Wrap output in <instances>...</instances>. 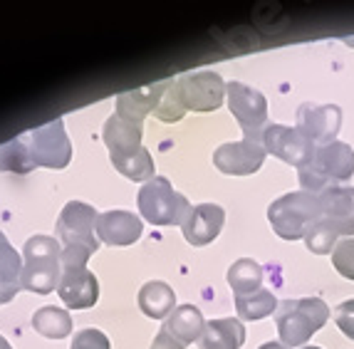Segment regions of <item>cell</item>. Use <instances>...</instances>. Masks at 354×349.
I'll return each instance as SVG.
<instances>
[{
    "label": "cell",
    "mask_w": 354,
    "mask_h": 349,
    "mask_svg": "<svg viewBox=\"0 0 354 349\" xmlns=\"http://www.w3.org/2000/svg\"><path fill=\"white\" fill-rule=\"evenodd\" d=\"M225 100L238 119V124L243 129V136L248 142L263 144V131L268 126V102L260 95L258 89L248 87L243 82H228L225 84Z\"/></svg>",
    "instance_id": "cell-8"
},
{
    "label": "cell",
    "mask_w": 354,
    "mask_h": 349,
    "mask_svg": "<svg viewBox=\"0 0 354 349\" xmlns=\"http://www.w3.org/2000/svg\"><path fill=\"white\" fill-rule=\"evenodd\" d=\"M174 305H176L174 287L161 280H151L139 290V308L151 320H166L174 312Z\"/></svg>",
    "instance_id": "cell-21"
},
{
    "label": "cell",
    "mask_w": 354,
    "mask_h": 349,
    "mask_svg": "<svg viewBox=\"0 0 354 349\" xmlns=\"http://www.w3.org/2000/svg\"><path fill=\"white\" fill-rule=\"evenodd\" d=\"M97 214L95 208L82 201H70L57 218V236L65 248L80 245L87 248L89 253H97L100 248V238H97Z\"/></svg>",
    "instance_id": "cell-10"
},
{
    "label": "cell",
    "mask_w": 354,
    "mask_h": 349,
    "mask_svg": "<svg viewBox=\"0 0 354 349\" xmlns=\"http://www.w3.org/2000/svg\"><path fill=\"white\" fill-rule=\"evenodd\" d=\"M166 82L151 84V87H142V89H131L124 95L117 97V117L127 119V122H134V124H142L144 117L149 112H156L164 95Z\"/></svg>",
    "instance_id": "cell-18"
},
{
    "label": "cell",
    "mask_w": 354,
    "mask_h": 349,
    "mask_svg": "<svg viewBox=\"0 0 354 349\" xmlns=\"http://www.w3.org/2000/svg\"><path fill=\"white\" fill-rule=\"evenodd\" d=\"M322 218V203L319 194L310 191H295V194L280 196L268 208V220L272 231L278 233L283 240H300L310 233L317 220Z\"/></svg>",
    "instance_id": "cell-3"
},
{
    "label": "cell",
    "mask_w": 354,
    "mask_h": 349,
    "mask_svg": "<svg viewBox=\"0 0 354 349\" xmlns=\"http://www.w3.org/2000/svg\"><path fill=\"white\" fill-rule=\"evenodd\" d=\"M337 231L332 228L330 223H325V220L319 218L317 223L310 228V233L305 236V245L313 253H317V255H327V253H332L335 250V245H337Z\"/></svg>",
    "instance_id": "cell-28"
},
{
    "label": "cell",
    "mask_w": 354,
    "mask_h": 349,
    "mask_svg": "<svg viewBox=\"0 0 354 349\" xmlns=\"http://www.w3.org/2000/svg\"><path fill=\"white\" fill-rule=\"evenodd\" d=\"M20 275H23V255L12 248L8 238L0 233V283L20 285Z\"/></svg>",
    "instance_id": "cell-26"
},
{
    "label": "cell",
    "mask_w": 354,
    "mask_h": 349,
    "mask_svg": "<svg viewBox=\"0 0 354 349\" xmlns=\"http://www.w3.org/2000/svg\"><path fill=\"white\" fill-rule=\"evenodd\" d=\"M28 147L32 164L45 166V169H65L72 159L70 136L65 134V122L55 119L50 124H42L37 129L28 131Z\"/></svg>",
    "instance_id": "cell-9"
},
{
    "label": "cell",
    "mask_w": 354,
    "mask_h": 349,
    "mask_svg": "<svg viewBox=\"0 0 354 349\" xmlns=\"http://www.w3.org/2000/svg\"><path fill=\"white\" fill-rule=\"evenodd\" d=\"M263 147L272 156H278L280 161L295 166L297 171L305 169L315 159V151H317V147L313 142H307L295 126H283V124L266 126V131H263Z\"/></svg>",
    "instance_id": "cell-12"
},
{
    "label": "cell",
    "mask_w": 354,
    "mask_h": 349,
    "mask_svg": "<svg viewBox=\"0 0 354 349\" xmlns=\"http://www.w3.org/2000/svg\"><path fill=\"white\" fill-rule=\"evenodd\" d=\"M89 255L95 253H89L87 248H80V245L62 248V255H59L62 275H59L57 295L72 310H87L100 300V283L87 270Z\"/></svg>",
    "instance_id": "cell-6"
},
{
    "label": "cell",
    "mask_w": 354,
    "mask_h": 349,
    "mask_svg": "<svg viewBox=\"0 0 354 349\" xmlns=\"http://www.w3.org/2000/svg\"><path fill=\"white\" fill-rule=\"evenodd\" d=\"M263 283V267L250 258H241L228 267V285L238 295H248V292L260 290Z\"/></svg>",
    "instance_id": "cell-23"
},
{
    "label": "cell",
    "mask_w": 354,
    "mask_h": 349,
    "mask_svg": "<svg viewBox=\"0 0 354 349\" xmlns=\"http://www.w3.org/2000/svg\"><path fill=\"white\" fill-rule=\"evenodd\" d=\"M178 95L186 112H213L223 104L225 97V82L216 72H194V75H183L176 79Z\"/></svg>",
    "instance_id": "cell-11"
},
{
    "label": "cell",
    "mask_w": 354,
    "mask_h": 349,
    "mask_svg": "<svg viewBox=\"0 0 354 349\" xmlns=\"http://www.w3.org/2000/svg\"><path fill=\"white\" fill-rule=\"evenodd\" d=\"M142 220L129 211H106L97 218V238L106 245H131L142 238Z\"/></svg>",
    "instance_id": "cell-17"
},
{
    "label": "cell",
    "mask_w": 354,
    "mask_h": 349,
    "mask_svg": "<svg viewBox=\"0 0 354 349\" xmlns=\"http://www.w3.org/2000/svg\"><path fill=\"white\" fill-rule=\"evenodd\" d=\"M278 334L285 347H302L315 332L322 330L330 320V308L322 297L285 300L278 305Z\"/></svg>",
    "instance_id": "cell-5"
},
{
    "label": "cell",
    "mask_w": 354,
    "mask_h": 349,
    "mask_svg": "<svg viewBox=\"0 0 354 349\" xmlns=\"http://www.w3.org/2000/svg\"><path fill=\"white\" fill-rule=\"evenodd\" d=\"M322 203V220L330 223L337 236L354 238V189L352 186H335L319 194Z\"/></svg>",
    "instance_id": "cell-16"
},
{
    "label": "cell",
    "mask_w": 354,
    "mask_h": 349,
    "mask_svg": "<svg viewBox=\"0 0 354 349\" xmlns=\"http://www.w3.org/2000/svg\"><path fill=\"white\" fill-rule=\"evenodd\" d=\"M186 114V107H183L181 95H178V87H176V79H169L164 87V95H161L159 107H156V117L166 124H171V122H178V119Z\"/></svg>",
    "instance_id": "cell-27"
},
{
    "label": "cell",
    "mask_w": 354,
    "mask_h": 349,
    "mask_svg": "<svg viewBox=\"0 0 354 349\" xmlns=\"http://www.w3.org/2000/svg\"><path fill=\"white\" fill-rule=\"evenodd\" d=\"M245 342V327L236 317H223V320H211L203 327V334L198 337L201 349H241Z\"/></svg>",
    "instance_id": "cell-19"
},
{
    "label": "cell",
    "mask_w": 354,
    "mask_h": 349,
    "mask_svg": "<svg viewBox=\"0 0 354 349\" xmlns=\"http://www.w3.org/2000/svg\"><path fill=\"white\" fill-rule=\"evenodd\" d=\"M335 322L349 339H354V300L342 302V305L335 310Z\"/></svg>",
    "instance_id": "cell-31"
},
{
    "label": "cell",
    "mask_w": 354,
    "mask_h": 349,
    "mask_svg": "<svg viewBox=\"0 0 354 349\" xmlns=\"http://www.w3.org/2000/svg\"><path fill=\"white\" fill-rule=\"evenodd\" d=\"M302 349H322V347H302Z\"/></svg>",
    "instance_id": "cell-36"
},
{
    "label": "cell",
    "mask_w": 354,
    "mask_h": 349,
    "mask_svg": "<svg viewBox=\"0 0 354 349\" xmlns=\"http://www.w3.org/2000/svg\"><path fill=\"white\" fill-rule=\"evenodd\" d=\"M332 265L347 280H354V238H342L332 250Z\"/></svg>",
    "instance_id": "cell-29"
},
{
    "label": "cell",
    "mask_w": 354,
    "mask_h": 349,
    "mask_svg": "<svg viewBox=\"0 0 354 349\" xmlns=\"http://www.w3.org/2000/svg\"><path fill=\"white\" fill-rule=\"evenodd\" d=\"M62 245L53 236H32L23 248V275L20 285L23 290L35 295H50L59 285L62 275Z\"/></svg>",
    "instance_id": "cell-2"
},
{
    "label": "cell",
    "mask_w": 354,
    "mask_h": 349,
    "mask_svg": "<svg viewBox=\"0 0 354 349\" xmlns=\"http://www.w3.org/2000/svg\"><path fill=\"white\" fill-rule=\"evenodd\" d=\"M258 349H288L285 344H280V342H266L263 347H258Z\"/></svg>",
    "instance_id": "cell-34"
},
{
    "label": "cell",
    "mask_w": 354,
    "mask_h": 349,
    "mask_svg": "<svg viewBox=\"0 0 354 349\" xmlns=\"http://www.w3.org/2000/svg\"><path fill=\"white\" fill-rule=\"evenodd\" d=\"M72 349H109V339L100 330H82L72 339Z\"/></svg>",
    "instance_id": "cell-30"
},
{
    "label": "cell",
    "mask_w": 354,
    "mask_h": 349,
    "mask_svg": "<svg viewBox=\"0 0 354 349\" xmlns=\"http://www.w3.org/2000/svg\"><path fill=\"white\" fill-rule=\"evenodd\" d=\"M225 214L223 208L216 203H201V206H191L189 216L181 223L183 238L191 245H208L218 238L221 228H223Z\"/></svg>",
    "instance_id": "cell-15"
},
{
    "label": "cell",
    "mask_w": 354,
    "mask_h": 349,
    "mask_svg": "<svg viewBox=\"0 0 354 349\" xmlns=\"http://www.w3.org/2000/svg\"><path fill=\"white\" fill-rule=\"evenodd\" d=\"M354 173V149L344 142L317 147L315 159L300 169V186L310 194H325Z\"/></svg>",
    "instance_id": "cell-4"
},
{
    "label": "cell",
    "mask_w": 354,
    "mask_h": 349,
    "mask_svg": "<svg viewBox=\"0 0 354 349\" xmlns=\"http://www.w3.org/2000/svg\"><path fill=\"white\" fill-rule=\"evenodd\" d=\"M275 308H278V297L270 290H263V287L248 292V295L236 297V310L243 320H266L268 314L275 312Z\"/></svg>",
    "instance_id": "cell-25"
},
{
    "label": "cell",
    "mask_w": 354,
    "mask_h": 349,
    "mask_svg": "<svg viewBox=\"0 0 354 349\" xmlns=\"http://www.w3.org/2000/svg\"><path fill=\"white\" fill-rule=\"evenodd\" d=\"M0 349H12L10 344H8V339L3 337V334H0Z\"/></svg>",
    "instance_id": "cell-35"
},
{
    "label": "cell",
    "mask_w": 354,
    "mask_h": 349,
    "mask_svg": "<svg viewBox=\"0 0 354 349\" xmlns=\"http://www.w3.org/2000/svg\"><path fill=\"white\" fill-rule=\"evenodd\" d=\"M151 349H183V344H178L176 339H174L171 334H169V332L161 327L159 334H156V339H153Z\"/></svg>",
    "instance_id": "cell-32"
},
{
    "label": "cell",
    "mask_w": 354,
    "mask_h": 349,
    "mask_svg": "<svg viewBox=\"0 0 354 349\" xmlns=\"http://www.w3.org/2000/svg\"><path fill=\"white\" fill-rule=\"evenodd\" d=\"M32 327L48 339H62L72 334V317L59 308H40L32 314Z\"/></svg>",
    "instance_id": "cell-24"
},
{
    "label": "cell",
    "mask_w": 354,
    "mask_h": 349,
    "mask_svg": "<svg viewBox=\"0 0 354 349\" xmlns=\"http://www.w3.org/2000/svg\"><path fill=\"white\" fill-rule=\"evenodd\" d=\"M266 154V147L260 142L241 139V142L221 144L213 151V164L221 173H228V176H250L263 166Z\"/></svg>",
    "instance_id": "cell-13"
},
{
    "label": "cell",
    "mask_w": 354,
    "mask_h": 349,
    "mask_svg": "<svg viewBox=\"0 0 354 349\" xmlns=\"http://www.w3.org/2000/svg\"><path fill=\"white\" fill-rule=\"evenodd\" d=\"M203 327H206V320H203L201 310L194 308V305H178L164 320V330L183 347L198 342V337L203 334Z\"/></svg>",
    "instance_id": "cell-20"
},
{
    "label": "cell",
    "mask_w": 354,
    "mask_h": 349,
    "mask_svg": "<svg viewBox=\"0 0 354 349\" xmlns=\"http://www.w3.org/2000/svg\"><path fill=\"white\" fill-rule=\"evenodd\" d=\"M0 171L10 173H30L35 171L32 156H30L28 136H18L8 144H0Z\"/></svg>",
    "instance_id": "cell-22"
},
{
    "label": "cell",
    "mask_w": 354,
    "mask_h": 349,
    "mask_svg": "<svg viewBox=\"0 0 354 349\" xmlns=\"http://www.w3.org/2000/svg\"><path fill=\"white\" fill-rule=\"evenodd\" d=\"M20 290H23L20 285H3V283H0V305H6V302H10L12 297L18 295Z\"/></svg>",
    "instance_id": "cell-33"
},
{
    "label": "cell",
    "mask_w": 354,
    "mask_h": 349,
    "mask_svg": "<svg viewBox=\"0 0 354 349\" xmlns=\"http://www.w3.org/2000/svg\"><path fill=\"white\" fill-rule=\"evenodd\" d=\"M139 211L151 225H181L191 211L186 196L174 191L169 178L156 176L142 186L139 191Z\"/></svg>",
    "instance_id": "cell-7"
},
{
    "label": "cell",
    "mask_w": 354,
    "mask_h": 349,
    "mask_svg": "<svg viewBox=\"0 0 354 349\" xmlns=\"http://www.w3.org/2000/svg\"><path fill=\"white\" fill-rule=\"evenodd\" d=\"M104 144L109 149V159L122 176L131 181H151L156 178L153 159L142 147V124L127 122L122 117H109L104 124Z\"/></svg>",
    "instance_id": "cell-1"
},
{
    "label": "cell",
    "mask_w": 354,
    "mask_h": 349,
    "mask_svg": "<svg viewBox=\"0 0 354 349\" xmlns=\"http://www.w3.org/2000/svg\"><path fill=\"white\" fill-rule=\"evenodd\" d=\"M342 126V112L335 104H302L297 109V126L295 129L315 147H325L335 142Z\"/></svg>",
    "instance_id": "cell-14"
}]
</instances>
